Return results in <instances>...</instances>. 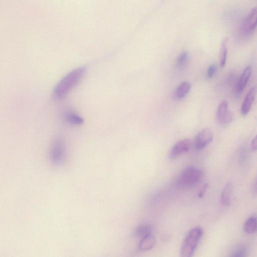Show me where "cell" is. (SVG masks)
<instances>
[{"instance_id": "cell-1", "label": "cell", "mask_w": 257, "mask_h": 257, "mask_svg": "<svg viewBox=\"0 0 257 257\" xmlns=\"http://www.w3.org/2000/svg\"><path fill=\"white\" fill-rule=\"evenodd\" d=\"M86 72L84 67L77 69L68 74L56 85L53 91V97L56 99H60L66 95L80 81Z\"/></svg>"}, {"instance_id": "cell-2", "label": "cell", "mask_w": 257, "mask_h": 257, "mask_svg": "<svg viewBox=\"0 0 257 257\" xmlns=\"http://www.w3.org/2000/svg\"><path fill=\"white\" fill-rule=\"evenodd\" d=\"M203 233L201 228L196 227L187 234L181 246V257H193Z\"/></svg>"}, {"instance_id": "cell-3", "label": "cell", "mask_w": 257, "mask_h": 257, "mask_svg": "<svg viewBox=\"0 0 257 257\" xmlns=\"http://www.w3.org/2000/svg\"><path fill=\"white\" fill-rule=\"evenodd\" d=\"M202 171L196 167H189L185 169L178 180V185L188 188L199 183L203 178Z\"/></svg>"}, {"instance_id": "cell-4", "label": "cell", "mask_w": 257, "mask_h": 257, "mask_svg": "<svg viewBox=\"0 0 257 257\" xmlns=\"http://www.w3.org/2000/svg\"><path fill=\"white\" fill-rule=\"evenodd\" d=\"M66 156V147L61 139L57 138L51 143L48 153V158L51 164L55 166L61 165Z\"/></svg>"}, {"instance_id": "cell-5", "label": "cell", "mask_w": 257, "mask_h": 257, "mask_svg": "<svg viewBox=\"0 0 257 257\" xmlns=\"http://www.w3.org/2000/svg\"><path fill=\"white\" fill-rule=\"evenodd\" d=\"M192 147V142L189 139H183L178 141L171 149L169 158L174 160L189 151Z\"/></svg>"}, {"instance_id": "cell-6", "label": "cell", "mask_w": 257, "mask_h": 257, "mask_svg": "<svg viewBox=\"0 0 257 257\" xmlns=\"http://www.w3.org/2000/svg\"><path fill=\"white\" fill-rule=\"evenodd\" d=\"M216 116L217 122L222 125L228 124L232 121V114L229 111L227 100L221 102L217 108Z\"/></svg>"}, {"instance_id": "cell-7", "label": "cell", "mask_w": 257, "mask_h": 257, "mask_svg": "<svg viewBox=\"0 0 257 257\" xmlns=\"http://www.w3.org/2000/svg\"><path fill=\"white\" fill-rule=\"evenodd\" d=\"M213 133L210 129L206 128L201 130L196 137V148L198 150H202L213 141Z\"/></svg>"}, {"instance_id": "cell-8", "label": "cell", "mask_w": 257, "mask_h": 257, "mask_svg": "<svg viewBox=\"0 0 257 257\" xmlns=\"http://www.w3.org/2000/svg\"><path fill=\"white\" fill-rule=\"evenodd\" d=\"M257 7H254L248 14L247 18L243 23L242 30L246 35L253 32L257 24Z\"/></svg>"}, {"instance_id": "cell-9", "label": "cell", "mask_w": 257, "mask_h": 257, "mask_svg": "<svg viewBox=\"0 0 257 257\" xmlns=\"http://www.w3.org/2000/svg\"><path fill=\"white\" fill-rule=\"evenodd\" d=\"M252 74V67L247 66L243 71L240 78L237 84L236 92L237 96L240 95L243 92L248 81Z\"/></svg>"}, {"instance_id": "cell-10", "label": "cell", "mask_w": 257, "mask_h": 257, "mask_svg": "<svg viewBox=\"0 0 257 257\" xmlns=\"http://www.w3.org/2000/svg\"><path fill=\"white\" fill-rule=\"evenodd\" d=\"M256 94V88L255 87H253L249 91L243 101L241 108V113L243 115H247L251 110L255 99Z\"/></svg>"}, {"instance_id": "cell-11", "label": "cell", "mask_w": 257, "mask_h": 257, "mask_svg": "<svg viewBox=\"0 0 257 257\" xmlns=\"http://www.w3.org/2000/svg\"><path fill=\"white\" fill-rule=\"evenodd\" d=\"M233 187L230 182L225 186L221 195L220 200L222 204L228 207L230 205L232 200Z\"/></svg>"}, {"instance_id": "cell-12", "label": "cell", "mask_w": 257, "mask_h": 257, "mask_svg": "<svg viewBox=\"0 0 257 257\" xmlns=\"http://www.w3.org/2000/svg\"><path fill=\"white\" fill-rule=\"evenodd\" d=\"M64 118L66 122L74 126L81 125L84 122L82 117L72 112L65 113L64 115Z\"/></svg>"}, {"instance_id": "cell-13", "label": "cell", "mask_w": 257, "mask_h": 257, "mask_svg": "<svg viewBox=\"0 0 257 257\" xmlns=\"http://www.w3.org/2000/svg\"><path fill=\"white\" fill-rule=\"evenodd\" d=\"M156 238L152 234L141 239L139 248L143 251L150 250L156 245Z\"/></svg>"}, {"instance_id": "cell-14", "label": "cell", "mask_w": 257, "mask_h": 257, "mask_svg": "<svg viewBox=\"0 0 257 257\" xmlns=\"http://www.w3.org/2000/svg\"><path fill=\"white\" fill-rule=\"evenodd\" d=\"M228 38H225L221 43L219 53V63L221 67L225 66L226 64L228 54Z\"/></svg>"}, {"instance_id": "cell-15", "label": "cell", "mask_w": 257, "mask_h": 257, "mask_svg": "<svg viewBox=\"0 0 257 257\" xmlns=\"http://www.w3.org/2000/svg\"><path fill=\"white\" fill-rule=\"evenodd\" d=\"M191 89V83L188 81H183L177 88L175 92L176 97L179 99L184 98Z\"/></svg>"}, {"instance_id": "cell-16", "label": "cell", "mask_w": 257, "mask_h": 257, "mask_svg": "<svg viewBox=\"0 0 257 257\" xmlns=\"http://www.w3.org/2000/svg\"><path fill=\"white\" fill-rule=\"evenodd\" d=\"M257 217L253 216L249 218L245 222L244 230L248 234H253L257 231Z\"/></svg>"}, {"instance_id": "cell-17", "label": "cell", "mask_w": 257, "mask_h": 257, "mask_svg": "<svg viewBox=\"0 0 257 257\" xmlns=\"http://www.w3.org/2000/svg\"><path fill=\"white\" fill-rule=\"evenodd\" d=\"M152 231V227L148 224H143L136 229V235L142 238L150 235Z\"/></svg>"}, {"instance_id": "cell-18", "label": "cell", "mask_w": 257, "mask_h": 257, "mask_svg": "<svg viewBox=\"0 0 257 257\" xmlns=\"http://www.w3.org/2000/svg\"><path fill=\"white\" fill-rule=\"evenodd\" d=\"M189 55L187 51H183L178 57L177 60V66L178 67L182 68L187 64Z\"/></svg>"}, {"instance_id": "cell-19", "label": "cell", "mask_w": 257, "mask_h": 257, "mask_svg": "<svg viewBox=\"0 0 257 257\" xmlns=\"http://www.w3.org/2000/svg\"><path fill=\"white\" fill-rule=\"evenodd\" d=\"M248 250L246 247L240 246L236 249L230 257H247Z\"/></svg>"}, {"instance_id": "cell-20", "label": "cell", "mask_w": 257, "mask_h": 257, "mask_svg": "<svg viewBox=\"0 0 257 257\" xmlns=\"http://www.w3.org/2000/svg\"><path fill=\"white\" fill-rule=\"evenodd\" d=\"M217 67L216 64H211L208 68L207 76L209 79H212L216 74Z\"/></svg>"}, {"instance_id": "cell-21", "label": "cell", "mask_w": 257, "mask_h": 257, "mask_svg": "<svg viewBox=\"0 0 257 257\" xmlns=\"http://www.w3.org/2000/svg\"><path fill=\"white\" fill-rule=\"evenodd\" d=\"M208 184H205L204 185V186L201 188V190L200 191L199 194H198V198H201L204 196L205 192H206L208 188Z\"/></svg>"}, {"instance_id": "cell-22", "label": "cell", "mask_w": 257, "mask_h": 257, "mask_svg": "<svg viewBox=\"0 0 257 257\" xmlns=\"http://www.w3.org/2000/svg\"><path fill=\"white\" fill-rule=\"evenodd\" d=\"M251 147L253 150L256 151L257 150V137H255L253 139L251 143Z\"/></svg>"}]
</instances>
